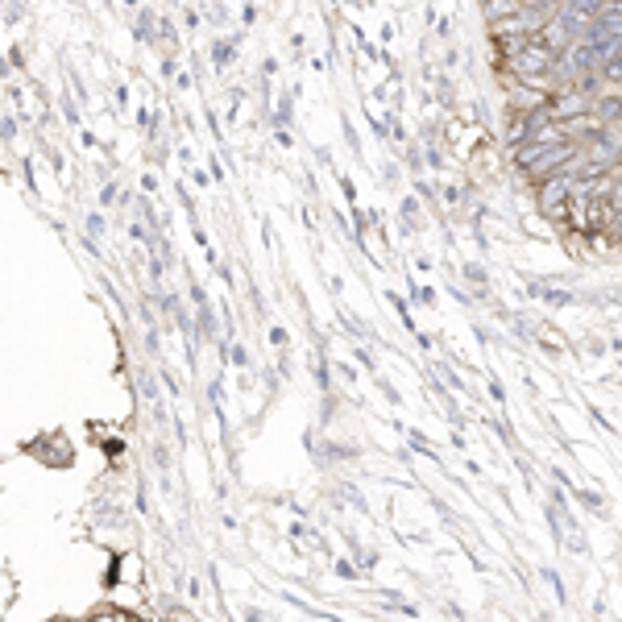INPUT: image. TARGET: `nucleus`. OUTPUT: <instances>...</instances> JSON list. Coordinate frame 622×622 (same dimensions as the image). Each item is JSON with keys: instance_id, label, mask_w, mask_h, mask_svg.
I'll return each instance as SVG.
<instances>
[{"instance_id": "nucleus-4", "label": "nucleus", "mask_w": 622, "mask_h": 622, "mask_svg": "<svg viewBox=\"0 0 622 622\" xmlns=\"http://www.w3.org/2000/svg\"><path fill=\"white\" fill-rule=\"evenodd\" d=\"M593 117L602 125H622V96H598L593 100Z\"/></svg>"}, {"instance_id": "nucleus-1", "label": "nucleus", "mask_w": 622, "mask_h": 622, "mask_svg": "<svg viewBox=\"0 0 622 622\" xmlns=\"http://www.w3.org/2000/svg\"><path fill=\"white\" fill-rule=\"evenodd\" d=\"M556 63H560V50H552L540 34H535V38H527V42L515 46V54L506 59V71H511L515 79H523V83H531V79L548 75Z\"/></svg>"}, {"instance_id": "nucleus-3", "label": "nucleus", "mask_w": 622, "mask_h": 622, "mask_svg": "<svg viewBox=\"0 0 622 622\" xmlns=\"http://www.w3.org/2000/svg\"><path fill=\"white\" fill-rule=\"evenodd\" d=\"M585 38H589V42H618V38H622V9H618V5L602 9L598 17L589 21Z\"/></svg>"}, {"instance_id": "nucleus-6", "label": "nucleus", "mask_w": 622, "mask_h": 622, "mask_svg": "<svg viewBox=\"0 0 622 622\" xmlns=\"http://www.w3.org/2000/svg\"><path fill=\"white\" fill-rule=\"evenodd\" d=\"M598 71H602V79L610 83V88H614V83H622V50H618V54H610V59H606Z\"/></svg>"}, {"instance_id": "nucleus-8", "label": "nucleus", "mask_w": 622, "mask_h": 622, "mask_svg": "<svg viewBox=\"0 0 622 622\" xmlns=\"http://www.w3.org/2000/svg\"><path fill=\"white\" fill-rule=\"evenodd\" d=\"M212 59H216V67H229L233 63V42H216L212 46Z\"/></svg>"}, {"instance_id": "nucleus-2", "label": "nucleus", "mask_w": 622, "mask_h": 622, "mask_svg": "<svg viewBox=\"0 0 622 622\" xmlns=\"http://www.w3.org/2000/svg\"><path fill=\"white\" fill-rule=\"evenodd\" d=\"M577 166H581V162H577ZM577 166L540 179V208H544V216L569 220V200H573V191H577Z\"/></svg>"}, {"instance_id": "nucleus-7", "label": "nucleus", "mask_w": 622, "mask_h": 622, "mask_svg": "<svg viewBox=\"0 0 622 622\" xmlns=\"http://www.w3.org/2000/svg\"><path fill=\"white\" fill-rule=\"evenodd\" d=\"M564 5H577V9H585L589 17H598L602 9H610V0H564Z\"/></svg>"}, {"instance_id": "nucleus-5", "label": "nucleus", "mask_w": 622, "mask_h": 622, "mask_svg": "<svg viewBox=\"0 0 622 622\" xmlns=\"http://www.w3.org/2000/svg\"><path fill=\"white\" fill-rule=\"evenodd\" d=\"M519 9H523V0H482V13H486L490 25L502 21V17H511V13H519Z\"/></svg>"}]
</instances>
